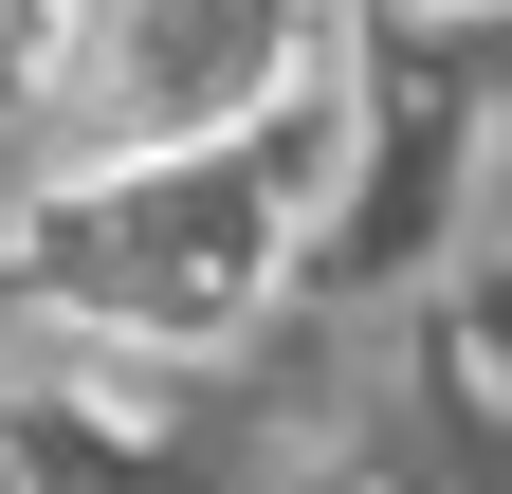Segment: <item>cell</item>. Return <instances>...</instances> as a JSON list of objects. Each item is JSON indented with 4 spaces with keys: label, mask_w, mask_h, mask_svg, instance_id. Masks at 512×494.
<instances>
[{
    "label": "cell",
    "mask_w": 512,
    "mask_h": 494,
    "mask_svg": "<svg viewBox=\"0 0 512 494\" xmlns=\"http://www.w3.org/2000/svg\"><path fill=\"white\" fill-rule=\"evenodd\" d=\"M55 55V0H0V74H37Z\"/></svg>",
    "instance_id": "7a4b0ae2"
},
{
    "label": "cell",
    "mask_w": 512,
    "mask_h": 494,
    "mask_svg": "<svg viewBox=\"0 0 512 494\" xmlns=\"http://www.w3.org/2000/svg\"><path fill=\"white\" fill-rule=\"evenodd\" d=\"M311 55V0H55V110L92 147H220L238 110H275Z\"/></svg>",
    "instance_id": "6da1fadb"
}]
</instances>
